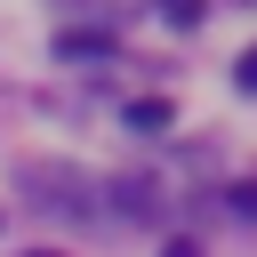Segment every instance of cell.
I'll list each match as a JSON object with an SVG mask.
<instances>
[{"label":"cell","instance_id":"6da1fadb","mask_svg":"<svg viewBox=\"0 0 257 257\" xmlns=\"http://www.w3.org/2000/svg\"><path fill=\"white\" fill-rule=\"evenodd\" d=\"M112 48H120L112 32H56V56H64V64H80V56H112Z\"/></svg>","mask_w":257,"mask_h":257},{"label":"cell","instance_id":"7a4b0ae2","mask_svg":"<svg viewBox=\"0 0 257 257\" xmlns=\"http://www.w3.org/2000/svg\"><path fill=\"white\" fill-rule=\"evenodd\" d=\"M169 120H177V104H169V96H137V104H128V128H137V137H161Z\"/></svg>","mask_w":257,"mask_h":257},{"label":"cell","instance_id":"3957f363","mask_svg":"<svg viewBox=\"0 0 257 257\" xmlns=\"http://www.w3.org/2000/svg\"><path fill=\"white\" fill-rule=\"evenodd\" d=\"M201 8H209V0H161V16H169L177 32H185V24H201Z\"/></svg>","mask_w":257,"mask_h":257},{"label":"cell","instance_id":"277c9868","mask_svg":"<svg viewBox=\"0 0 257 257\" xmlns=\"http://www.w3.org/2000/svg\"><path fill=\"white\" fill-rule=\"evenodd\" d=\"M225 209H233V217H257V177H249V185H233V193H225Z\"/></svg>","mask_w":257,"mask_h":257},{"label":"cell","instance_id":"5b68a950","mask_svg":"<svg viewBox=\"0 0 257 257\" xmlns=\"http://www.w3.org/2000/svg\"><path fill=\"white\" fill-rule=\"evenodd\" d=\"M233 80H241V88H249V96H257V48H249V56H241V64H233Z\"/></svg>","mask_w":257,"mask_h":257},{"label":"cell","instance_id":"8992f818","mask_svg":"<svg viewBox=\"0 0 257 257\" xmlns=\"http://www.w3.org/2000/svg\"><path fill=\"white\" fill-rule=\"evenodd\" d=\"M161 257H201V241H169V249H161Z\"/></svg>","mask_w":257,"mask_h":257},{"label":"cell","instance_id":"52a82bcc","mask_svg":"<svg viewBox=\"0 0 257 257\" xmlns=\"http://www.w3.org/2000/svg\"><path fill=\"white\" fill-rule=\"evenodd\" d=\"M32 257H64V249H32Z\"/></svg>","mask_w":257,"mask_h":257}]
</instances>
